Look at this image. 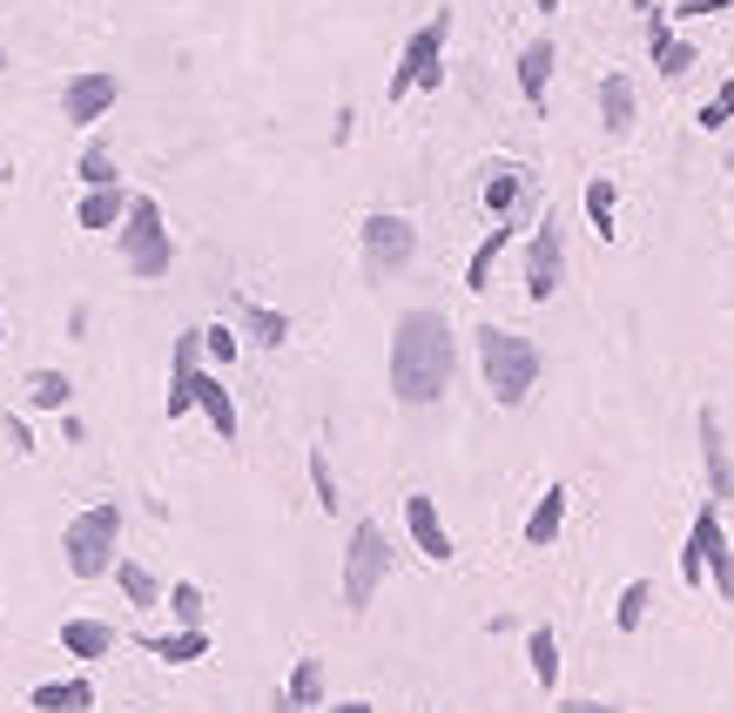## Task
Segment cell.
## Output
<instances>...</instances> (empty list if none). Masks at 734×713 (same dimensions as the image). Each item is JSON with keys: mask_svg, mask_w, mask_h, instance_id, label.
Wrapping results in <instances>:
<instances>
[{"mask_svg": "<svg viewBox=\"0 0 734 713\" xmlns=\"http://www.w3.org/2000/svg\"><path fill=\"white\" fill-rule=\"evenodd\" d=\"M452 324L438 310H405L398 316V337H392V390L398 404H438L445 384H452Z\"/></svg>", "mask_w": 734, "mask_h": 713, "instance_id": "1", "label": "cell"}, {"mask_svg": "<svg viewBox=\"0 0 734 713\" xmlns=\"http://www.w3.org/2000/svg\"><path fill=\"white\" fill-rule=\"evenodd\" d=\"M479 364H485V384L498 404H526L532 384H539V350L532 337L519 330H498V324H479Z\"/></svg>", "mask_w": 734, "mask_h": 713, "instance_id": "2", "label": "cell"}, {"mask_svg": "<svg viewBox=\"0 0 734 713\" xmlns=\"http://www.w3.org/2000/svg\"><path fill=\"white\" fill-rule=\"evenodd\" d=\"M681 579L687 585L714 579L721 600H734V545L721 532V498H708L701 511H694V532H687V552H681Z\"/></svg>", "mask_w": 734, "mask_h": 713, "instance_id": "3", "label": "cell"}, {"mask_svg": "<svg viewBox=\"0 0 734 713\" xmlns=\"http://www.w3.org/2000/svg\"><path fill=\"white\" fill-rule=\"evenodd\" d=\"M115 539H122V511H115V505H88L82 519L68 525V539H61L68 572H74V579H101V572H115Z\"/></svg>", "mask_w": 734, "mask_h": 713, "instance_id": "4", "label": "cell"}, {"mask_svg": "<svg viewBox=\"0 0 734 713\" xmlns=\"http://www.w3.org/2000/svg\"><path fill=\"white\" fill-rule=\"evenodd\" d=\"M384 572H392V539H384V525L358 519V525H351V552H344V606L364 613V606L377 600Z\"/></svg>", "mask_w": 734, "mask_h": 713, "instance_id": "5", "label": "cell"}, {"mask_svg": "<svg viewBox=\"0 0 734 713\" xmlns=\"http://www.w3.org/2000/svg\"><path fill=\"white\" fill-rule=\"evenodd\" d=\"M122 256L135 276H156L169 269V235H163V209H156V195H129V216H122Z\"/></svg>", "mask_w": 734, "mask_h": 713, "instance_id": "6", "label": "cell"}, {"mask_svg": "<svg viewBox=\"0 0 734 713\" xmlns=\"http://www.w3.org/2000/svg\"><path fill=\"white\" fill-rule=\"evenodd\" d=\"M445 27H452V14H432V21H424L411 41H405V61H398V74H392V101H405L411 88H438V82H445V68H438Z\"/></svg>", "mask_w": 734, "mask_h": 713, "instance_id": "7", "label": "cell"}, {"mask_svg": "<svg viewBox=\"0 0 734 713\" xmlns=\"http://www.w3.org/2000/svg\"><path fill=\"white\" fill-rule=\"evenodd\" d=\"M559 276H566V235H559V216H546L532 229V250H526V297L532 303H553L559 297Z\"/></svg>", "mask_w": 734, "mask_h": 713, "instance_id": "8", "label": "cell"}, {"mask_svg": "<svg viewBox=\"0 0 734 713\" xmlns=\"http://www.w3.org/2000/svg\"><path fill=\"white\" fill-rule=\"evenodd\" d=\"M411 250H418V229H411L405 216L377 209V216L364 222V263H371V276H398V269L411 263Z\"/></svg>", "mask_w": 734, "mask_h": 713, "instance_id": "9", "label": "cell"}, {"mask_svg": "<svg viewBox=\"0 0 734 713\" xmlns=\"http://www.w3.org/2000/svg\"><path fill=\"white\" fill-rule=\"evenodd\" d=\"M115 95H122L115 74H74V82L61 88V114H68L74 129H88V122H101V114L115 108Z\"/></svg>", "mask_w": 734, "mask_h": 713, "instance_id": "10", "label": "cell"}, {"mask_svg": "<svg viewBox=\"0 0 734 713\" xmlns=\"http://www.w3.org/2000/svg\"><path fill=\"white\" fill-rule=\"evenodd\" d=\"M405 525H411L418 552H424V559H432V566H445V559H452V532H445L438 505L424 498V492H411V498H405Z\"/></svg>", "mask_w": 734, "mask_h": 713, "instance_id": "11", "label": "cell"}, {"mask_svg": "<svg viewBox=\"0 0 734 713\" xmlns=\"http://www.w3.org/2000/svg\"><path fill=\"white\" fill-rule=\"evenodd\" d=\"M196 350H203V330H182L176 337V371H169V418H182V411H196V377H203V364H196Z\"/></svg>", "mask_w": 734, "mask_h": 713, "instance_id": "12", "label": "cell"}, {"mask_svg": "<svg viewBox=\"0 0 734 713\" xmlns=\"http://www.w3.org/2000/svg\"><path fill=\"white\" fill-rule=\"evenodd\" d=\"M27 706L34 713H88L95 706V687L88 680H41V687L27 693Z\"/></svg>", "mask_w": 734, "mask_h": 713, "instance_id": "13", "label": "cell"}, {"mask_svg": "<svg viewBox=\"0 0 734 713\" xmlns=\"http://www.w3.org/2000/svg\"><path fill=\"white\" fill-rule=\"evenodd\" d=\"M701 458H708L714 498H734V464H727V438H721V418L714 411H701Z\"/></svg>", "mask_w": 734, "mask_h": 713, "instance_id": "14", "label": "cell"}, {"mask_svg": "<svg viewBox=\"0 0 734 713\" xmlns=\"http://www.w3.org/2000/svg\"><path fill=\"white\" fill-rule=\"evenodd\" d=\"M142 646L156 653V660H169V666H189V660H203V653H209V632H203V626H182V632H148Z\"/></svg>", "mask_w": 734, "mask_h": 713, "instance_id": "15", "label": "cell"}, {"mask_svg": "<svg viewBox=\"0 0 734 713\" xmlns=\"http://www.w3.org/2000/svg\"><path fill=\"white\" fill-rule=\"evenodd\" d=\"M61 646H68L74 660H108L115 626H108V619H68V626H61Z\"/></svg>", "mask_w": 734, "mask_h": 713, "instance_id": "16", "label": "cell"}, {"mask_svg": "<svg viewBox=\"0 0 734 713\" xmlns=\"http://www.w3.org/2000/svg\"><path fill=\"white\" fill-rule=\"evenodd\" d=\"M196 411L216 424V438H237V404H229V384L222 377H209V371L196 377Z\"/></svg>", "mask_w": 734, "mask_h": 713, "instance_id": "17", "label": "cell"}, {"mask_svg": "<svg viewBox=\"0 0 734 713\" xmlns=\"http://www.w3.org/2000/svg\"><path fill=\"white\" fill-rule=\"evenodd\" d=\"M559 525H566V485H546L532 505V519H526V545H553Z\"/></svg>", "mask_w": 734, "mask_h": 713, "instance_id": "18", "label": "cell"}, {"mask_svg": "<svg viewBox=\"0 0 734 713\" xmlns=\"http://www.w3.org/2000/svg\"><path fill=\"white\" fill-rule=\"evenodd\" d=\"M317 700H324V660H297L284 687V713H311Z\"/></svg>", "mask_w": 734, "mask_h": 713, "instance_id": "19", "label": "cell"}, {"mask_svg": "<svg viewBox=\"0 0 734 713\" xmlns=\"http://www.w3.org/2000/svg\"><path fill=\"white\" fill-rule=\"evenodd\" d=\"M600 114H606L613 135L634 129V82H627V74H606V82H600Z\"/></svg>", "mask_w": 734, "mask_h": 713, "instance_id": "20", "label": "cell"}, {"mask_svg": "<svg viewBox=\"0 0 734 713\" xmlns=\"http://www.w3.org/2000/svg\"><path fill=\"white\" fill-rule=\"evenodd\" d=\"M546 82H553V41H532V48L519 55V88H526L532 108L546 101Z\"/></svg>", "mask_w": 734, "mask_h": 713, "instance_id": "21", "label": "cell"}, {"mask_svg": "<svg viewBox=\"0 0 734 713\" xmlns=\"http://www.w3.org/2000/svg\"><path fill=\"white\" fill-rule=\"evenodd\" d=\"M526 660H532V680L539 687H559V640H553V626H532V640H526Z\"/></svg>", "mask_w": 734, "mask_h": 713, "instance_id": "22", "label": "cell"}, {"mask_svg": "<svg viewBox=\"0 0 734 713\" xmlns=\"http://www.w3.org/2000/svg\"><path fill=\"white\" fill-rule=\"evenodd\" d=\"M129 216V195L122 189H88V203H82V229H115Z\"/></svg>", "mask_w": 734, "mask_h": 713, "instance_id": "23", "label": "cell"}, {"mask_svg": "<svg viewBox=\"0 0 734 713\" xmlns=\"http://www.w3.org/2000/svg\"><path fill=\"white\" fill-rule=\"evenodd\" d=\"M647 41H653V61H661V74H687V68H694V48H687V41H674L667 21H653V27H647Z\"/></svg>", "mask_w": 734, "mask_h": 713, "instance_id": "24", "label": "cell"}, {"mask_svg": "<svg viewBox=\"0 0 734 713\" xmlns=\"http://www.w3.org/2000/svg\"><path fill=\"white\" fill-rule=\"evenodd\" d=\"M613 209H621V195H613L606 176H593V182H587V216H593V229L606 235V243H613Z\"/></svg>", "mask_w": 734, "mask_h": 713, "instance_id": "25", "label": "cell"}, {"mask_svg": "<svg viewBox=\"0 0 734 713\" xmlns=\"http://www.w3.org/2000/svg\"><path fill=\"white\" fill-rule=\"evenodd\" d=\"M68 398H74V390H68L61 371H34V384H27V404H34V411H61Z\"/></svg>", "mask_w": 734, "mask_h": 713, "instance_id": "26", "label": "cell"}, {"mask_svg": "<svg viewBox=\"0 0 734 713\" xmlns=\"http://www.w3.org/2000/svg\"><path fill=\"white\" fill-rule=\"evenodd\" d=\"M506 235H513V229H492L485 243H479V256L466 263V290H485V283H492V263H498V250H506Z\"/></svg>", "mask_w": 734, "mask_h": 713, "instance_id": "27", "label": "cell"}, {"mask_svg": "<svg viewBox=\"0 0 734 713\" xmlns=\"http://www.w3.org/2000/svg\"><path fill=\"white\" fill-rule=\"evenodd\" d=\"M647 600H653V585H647V579H634V585L621 592V606H613V626H621V632H640V619H647Z\"/></svg>", "mask_w": 734, "mask_h": 713, "instance_id": "28", "label": "cell"}, {"mask_svg": "<svg viewBox=\"0 0 734 713\" xmlns=\"http://www.w3.org/2000/svg\"><path fill=\"white\" fill-rule=\"evenodd\" d=\"M169 606H176V619H182V626H203V613H209L203 585H189V579H176V585H169Z\"/></svg>", "mask_w": 734, "mask_h": 713, "instance_id": "29", "label": "cell"}, {"mask_svg": "<svg viewBox=\"0 0 734 713\" xmlns=\"http://www.w3.org/2000/svg\"><path fill=\"white\" fill-rule=\"evenodd\" d=\"M519 189H526V182H519L513 169H498V176L485 182V209H492V216H513V203H519Z\"/></svg>", "mask_w": 734, "mask_h": 713, "instance_id": "30", "label": "cell"}, {"mask_svg": "<svg viewBox=\"0 0 734 713\" xmlns=\"http://www.w3.org/2000/svg\"><path fill=\"white\" fill-rule=\"evenodd\" d=\"M115 579H122V592H129L135 606H156V579H148L135 559H115Z\"/></svg>", "mask_w": 734, "mask_h": 713, "instance_id": "31", "label": "cell"}, {"mask_svg": "<svg viewBox=\"0 0 734 713\" xmlns=\"http://www.w3.org/2000/svg\"><path fill=\"white\" fill-rule=\"evenodd\" d=\"M82 182H88V189H115V155H108L101 142L82 148Z\"/></svg>", "mask_w": 734, "mask_h": 713, "instance_id": "32", "label": "cell"}, {"mask_svg": "<svg viewBox=\"0 0 734 713\" xmlns=\"http://www.w3.org/2000/svg\"><path fill=\"white\" fill-rule=\"evenodd\" d=\"M243 316H250V330H256L263 343H284V337H290V316H284V310H263V303H250Z\"/></svg>", "mask_w": 734, "mask_h": 713, "instance_id": "33", "label": "cell"}, {"mask_svg": "<svg viewBox=\"0 0 734 713\" xmlns=\"http://www.w3.org/2000/svg\"><path fill=\"white\" fill-rule=\"evenodd\" d=\"M727 122H734V82H721V95L701 108V129H714V135H721Z\"/></svg>", "mask_w": 734, "mask_h": 713, "instance_id": "34", "label": "cell"}, {"mask_svg": "<svg viewBox=\"0 0 734 713\" xmlns=\"http://www.w3.org/2000/svg\"><path fill=\"white\" fill-rule=\"evenodd\" d=\"M311 485H317V505H324V511H337V479H330L324 451H311Z\"/></svg>", "mask_w": 734, "mask_h": 713, "instance_id": "35", "label": "cell"}, {"mask_svg": "<svg viewBox=\"0 0 734 713\" xmlns=\"http://www.w3.org/2000/svg\"><path fill=\"white\" fill-rule=\"evenodd\" d=\"M721 8H734V0H674V14H721Z\"/></svg>", "mask_w": 734, "mask_h": 713, "instance_id": "36", "label": "cell"}, {"mask_svg": "<svg viewBox=\"0 0 734 713\" xmlns=\"http://www.w3.org/2000/svg\"><path fill=\"white\" fill-rule=\"evenodd\" d=\"M203 343H209V356H237V337H229V330H209Z\"/></svg>", "mask_w": 734, "mask_h": 713, "instance_id": "37", "label": "cell"}, {"mask_svg": "<svg viewBox=\"0 0 734 713\" xmlns=\"http://www.w3.org/2000/svg\"><path fill=\"white\" fill-rule=\"evenodd\" d=\"M559 713H613L606 700H559Z\"/></svg>", "mask_w": 734, "mask_h": 713, "instance_id": "38", "label": "cell"}, {"mask_svg": "<svg viewBox=\"0 0 734 713\" xmlns=\"http://www.w3.org/2000/svg\"><path fill=\"white\" fill-rule=\"evenodd\" d=\"M337 713H371V700H344V706H337Z\"/></svg>", "mask_w": 734, "mask_h": 713, "instance_id": "39", "label": "cell"}, {"mask_svg": "<svg viewBox=\"0 0 734 713\" xmlns=\"http://www.w3.org/2000/svg\"><path fill=\"white\" fill-rule=\"evenodd\" d=\"M532 8H539V14H559V0H532Z\"/></svg>", "mask_w": 734, "mask_h": 713, "instance_id": "40", "label": "cell"}, {"mask_svg": "<svg viewBox=\"0 0 734 713\" xmlns=\"http://www.w3.org/2000/svg\"><path fill=\"white\" fill-rule=\"evenodd\" d=\"M0 343H8V316H0Z\"/></svg>", "mask_w": 734, "mask_h": 713, "instance_id": "41", "label": "cell"}, {"mask_svg": "<svg viewBox=\"0 0 734 713\" xmlns=\"http://www.w3.org/2000/svg\"><path fill=\"white\" fill-rule=\"evenodd\" d=\"M640 8H653V0H640Z\"/></svg>", "mask_w": 734, "mask_h": 713, "instance_id": "42", "label": "cell"}]
</instances>
